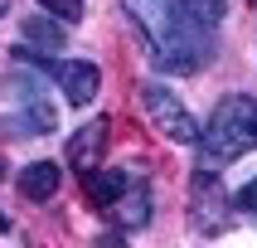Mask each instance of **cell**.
<instances>
[{"label": "cell", "instance_id": "cell-1", "mask_svg": "<svg viewBox=\"0 0 257 248\" xmlns=\"http://www.w3.org/2000/svg\"><path fill=\"white\" fill-rule=\"evenodd\" d=\"M121 10L151 39L160 73H194L204 63V54H209V25L189 20L175 0H121Z\"/></svg>", "mask_w": 257, "mask_h": 248}, {"label": "cell", "instance_id": "cell-2", "mask_svg": "<svg viewBox=\"0 0 257 248\" xmlns=\"http://www.w3.org/2000/svg\"><path fill=\"white\" fill-rule=\"evenodd\" d=\"M252 117H257V102L252 98H223L209 117V127H204L199 146H204V171H214V166H228L238 160L243 151H252L257 136H252Z\"/></svg>", "mask_w": 257, "mask_h": 248}, {"label": "cell", "instance_id": "cell-3", "mask_svg": "<svg viewBox=\"0 0 257 248\" xmlns=\"http://www.w3.org/2000/svg\"><path fill=\"white\" fill-rule=\"evenodd\" d=\"M141 107H146V117L156 122V131L165 136V141H175V146H199L204 127L194 122V117H189V107L175 98L170 88L146 83V88H141Z\"/></svg>", "mask_w": 257, "mask_h": 248}, {"label": "cell", "instance_id": "cell-4", "mask_svg": "<svg viewBox=\"0 0 257 248\" xmlns=\"http://www.w3.org/2000/svg\"><path fill=\"white\" fill-rule=\"evenodd\" d=\"M39 68L63 88V98H68L73 107H87V102L97 98V88H102L97 63H83V58H44Z\"/></svg>", "mask_w": 257, "mask_h": 248}, {"label": "cell", "instance_id": "cell-5", "mask_svg": "<svg viewBox=\"0 0 257 248\" xmlns=\"http://www.w3.org/2000/svg\"><path fill=\"white\" fill-rule=\"evenodd\" d=\"M107 117H97V122H87V127H78L68 136V166L78 175H87V171H97L102 166V156H107Z\"/></svg>", "mask_w": 257, "mask_h": 248}, {"label": "cell", "instance_id": "cell-6", "mask_svg": "<svg viewBox=\"0 0 257 248\" xmlns=\"http://www.w3.org/2000/svg\"><path fill=\"white\" fill-rule=\"evenodd\" d=\"M54 127H58L54 107L39 102V98H29L15 117H0V131H5V136H49Z\"/></svg>", "mask_w": 257, "mask_h": 248}, {"label": "cell", "instance_id": "cell-7", "mask_svg": "<svg viewBox=\"0 0 257 248\" xmlns=\"http://www.w3.org/2000/svg\"><path fill=\"white\" fill-rule=\"evenodd\" d=\"M58 180H63V171H58L54 160H29L25 171H20V195L25 200H54Z\"/></svg>", "mask_w": 257, "mask_h": 248}, {"label": "cell", "instance_id": "cell-8", "mask_svg": "<svg viewBox=\"0 0 257 248\" xmlns=\"http://www.w3.org/2000/svg\"><path fill=\"white\" fill-rule=\"evenodd\" d=\"M83 185H87V200H92V204L112 209V204L131 190V175H126V171H102V166H97V171L83 175Z\"/></svg>", "mask_w": 257, "mask_h": 248}, {"label": "cell", "instance_id": "cell-9", "mask_svg": "<svg viewBox=\"0 0 257 248\" xmlns=\"http://www.w3.org/2000/svg\"><path fill=\"white\" fill-rule=\"evenodd\" d=\"M112 219H116L121 233L146 229V224H151V190H126V195L112 204Z\"/></svg>", "mask_w": 257, "mask_h": 248}, {"label": "cell", "instance_id": "cell-10", "mask_svg": "<svg viewBox=\"0 0 257 248\" xmlns=\"http://www.w3.org/2000/svg\"><path fill=\"white\" fill-rule=\"evenodd\" d=\"M25 39L39 44V49H63V44H68V20H58V15H29L25 20Z\"/></svg>", "mask_w": 257, "mask_h": 248}, {"label": "cell", "instance_id": "cell-11", "mask_svg": "<svg viewBox=\"0 0 257 248\" xmlns=\"http://www.w3.org/2000/svg\"><path fill=\"white\" fill-rule=\"evenodd\" d=\"M180 10L189 15V20H199V25H209L214 29L218 20H223V0H175Z\"/></svg>", "mask_w": 257, "mask_h": 248}, {"label": "cell", "instance_id": "cell-12", "mask_svg": "<svg viewBox=\"0 0 257 248\" xmlns=\"http://www.w3.org/2000/svg\"><path fill=\"white\" fill-rule=\"evenodd\" d=\"M49 15H58V20H68V25H78L83 20V0H39Z\"/></svg>", "mask_w": 257, "mask_h": 248}, {"label": "cell", "instance_id": "cell-13", "mask_svg": "<svg viewBox=\"0 0 257 248\" xmlns=\"http://www.w3.org/2000/svg\"><path fill=\"white\" fill-rule=\"evenodd\" d=\"M233 204H238V209H257V175L238 190V195H233Z\"/></svg>", "mask_w": 257, "mask_h": 248}, {"label": "cell", "instance_id": "cell-14", "mask_svg": "<svg viewBox=\"0 0 257 248\" xmlns=\"http://www.w3.org/2000/svg\"><path fill=\"white\" fill-rule=\"evenodd\" d=\"M5 229H10V219H5V214H0V233H5Z\"/></svg>", "mask_w": 257, "mask_h": 248}, {"label": "cell", "instance_id": "cell-15", "mask_svg": "<svg viewBox=\"0 0 257 248\" xmlns=\"http://www.w3.org/2000/svg\"><path fill=\"white\" fill-rule=\"evenodd\" d=\"M5 10H10V0H0V15H5Z\"/></svg>", "mask_w": 257, "mask_h": 248}, {"label": "cell", "instance_id": "cell-16", "mask_svg": "<svg viewBox=\"0 0 257 248\" xmlns=\"http://www.w3.org/2000/svg\"><path fill=\"white\" fill-rule=\"evenodd\" d=\"M252 136H257V117H252Z\"/></svg>", "mask_w": 257, "mask_h": 248}, {"label": "cell", "instance_id": "cell-17", "mask_svg": "<svg viewBox=\"0 0 257 248\" xmlns=\"http://www.w3.org/2000/svg\"><path fill=\"white\" fill-rule=\"evenodd\" d=\"M0 175H5V160H0Z\"/></svg>", "mask_w": 257, "mask_h": 248}]
</instances>
